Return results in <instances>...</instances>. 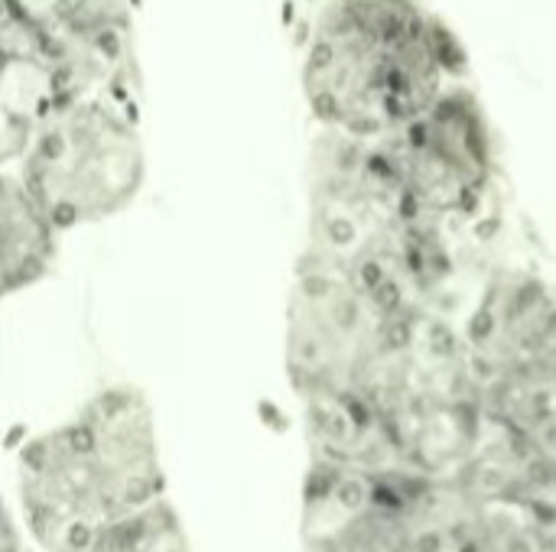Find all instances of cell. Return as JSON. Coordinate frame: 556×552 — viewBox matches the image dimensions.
<instances>
[{"mask_svg":"<svg viewBox=\"0 0 556 552\" xmlns=\"http://www.w3.org/2000/svg\"><path fill=\"white\" fill-rule=\"evenodd\" d=\"M414 316L420 312L388 303L339 270L296 257L287 296L283 368L300 403L362 397Z\"/></svg>","mask_w":556,"mask_h":552,"instance_id":"277c9868","label":"cell"},{"mask_svg":"<svg viewBox=\"0 0 556 552\" xmlns=\"http://www.w3.org/2000/svg\"><path fill=\"white\" fill-rule=\"evenodd\" d=\"M16 176L59 231L117 218L147 182L140 107L114 101L55 104Z\"/></svg>","mask_w":556,"mask_h":552,"instance_id":"3957f363","label":"cell"},{"mask_svg":"<svg viewBox=\"0 0 556 552\" xmlns=\"http://www.w3.org/2000/svg\"><path fill=\"white\" fill-rule=\"evenodd\" d=\"M476 381L556 374V283L528 267H492L459 309Z\"/></svg>","mask_w":556,"mask_h":552,"instance_id":"8992f818","label":"cell"},{"mask_svg":"<svg viewBox=\"0 0 556 552\" xmlns=\"http://www.w3.org/2000/svg\"><path fill=\"white\" fill-rule=\"evenodd\" d=\"M417 211L463 241L492 231L502 208V166L479 94L456 81L397 133L378 140Z\"/></svg>","mask_w":556,"mask_h":552,"instance_id":"5b68a950","label":"cell"},{"mask_svg":"<svg viewBox=\"0 0 556 552\" xmlns=\"http://www.w3.org/2000/svg\"><path fill=\"white\" fill-rule=\"evenodd\" d=\"M59 228L20 182L0 169V303L42 283L59 260Z\"/></svg>","mask_w":556,"mask_h":552,"instance_id":"30bf717a","label":"cell"},{"mask_svg":"<svg viewBox=\"0 0 556 552\" xmlns=\"http://www.w3.org/2000/svg\"><path fill=\"white\" fill-rule=\"evenodd\" d=\"M531 527H534V550L556 552V498L541 501L531 511Z\"/></svg>","mask_w":556,"mask_h":552,"instance_id":"4fadbf2b","label":"cell"},{"mask_svg":"<svg viewBox=\"0 0 556 552\" xmlns=\"http://www.w3.org/2000/svg\"><path fill=\"white\" fill-rule=\"evenodd\" d=\"M160 498L156 413L134 384L101 387L16 452V517L36 552H91L114 524Z\"/></svg>","mask_w":556,"mask_h":552,"instance_id":"6da1fadb","label":"cell"},{"mask_svg":"<svg viewBox=\"0 0 556 552\" xmlns=\"http://www.w3.org/2000/svg\"><path fill=\"white\" fill-rule=\"evenodd\" d=\"M59 104L52 72L0 49V169H16L36 130Z\"/></svg>","mask_w":556,"mask_h":552,"instance_id":"8fae6325","label":"cell"},{"mask_svg":"<svg viewBox=\"0 0 556 552\" xmlns=\"http://www.w3.org/2000/svg\"><path fill=\"white\" fill-rule=\"evenodd\" d=\"M91 552H192L189 534L169 498L114 524Z\"/></svg>","mask_w":556,"mask_h":552,"instance_id":"7c38bea8","label":"cell"},{"mask_svg":"<svg viewBox=\"0 0 556 552\" xmlns=\"http://www.w3.org/2000/svg\"><path fill=\"white\" fill-rule=\"evenodd\" d=\"M303 436L313 465L349 472H384L404 465L384 416L362 397L303 400Z\"/></svg>","mask_w":556,"mask_h":552,"instance_id":"9c48e42d","label":"cell"},{"mask_svg":"<svg viewBox=\"0 0 556 552\" xmlns=\"http://www.w3.org/2000/svg\"><path fill=\"white\" fill-rule=\"evenodd\" d=\"M16 3H20L33 20L52 26V23L65 20L68 13H75L78 7H85L88 0H16Z\"/></svg>","mask_w":556,"mask_h":552,"instance_id":"9a60e30c","label":"cell"},{"mask_svg":"<svg viewBox=\"0 0 556 552\" xmlns=\"http://www.w3.org/2000/svg\"><path fill=\"white\" fill-rule=\"evenodd\" d=\"M0 552H36L23 534L16 511L10 508V501L3 495H0Z\"/></svg>","mask_w":556,"mask_h":552,"instance_id":"5bb4252c","label":"cell"},{"mask_svg":"<svg viewBox=\"0 0 556 552\" xmlns=\"http://www.w3.org/2000/svg\"><path fill=\"white\" fill-rule=\"evenodd\" d=\"M417 472H349L306 465L300 540L306 552H410L407 498Z\"/></svg>","mask_w":556,"mask_h":552,"instance_id":"52a82bcc","label":"cell"},{"mask_svg":"<svg viewBox=\"0 0 556 552\" xmlns=\"http://www.w3.org/2000/svg\"><path fill=\"white\" fill-rule=\"evenodd\" d=\"M450 33L424 0H323L300 85L319 130L384 140L463 81Z\"/></svg>","mask_w":556,"mask_h":552,"instance_id":"7a4b0ae2","label":"cell"},{"mask_svg":"<svg viewBox=\"0 0 556 552\" xmlns=\"http://www.w3.org/2000/svg\"><path fill=\"white\" fill-rule=\"evenodd\" d=\"M46 68L62 101H114L140 107L143 81L130 0H88L49 26Z\"/></svg>","mask_w":556,"mask_h":552,"instance_id":"ba28073f","label":"cell"}]
</instances>
